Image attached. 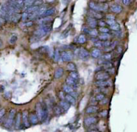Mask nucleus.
Returning a JSON list of instances; mask_svg holds the SVG:
<instances>
[{
  "label": "nucleus",
  "instance_id": "obj_1",
  "mask_svg": "<svg viewBox=\"0 0 137 132\" xmlns=\"http://www.w3.org/2000/svg\"><path fill=\"white\" fill-rule=\"evenodd\" d=\"M89 7L92 10L96 11L97 12L100 11H106L108 9V5L107 3H95L94 1L89 2Z\"/></svg>",
  "mask_w": 137,
  "mask_h": 132
},
{
  "label": "nucleus",
  "instance_id": "obj_2",
  "mask_svg": "<svg viewBox=\"0 0 137 132\" xmlns=\"http://www.w3.org/2000/svg\"><path fill=\"white\" fill-rule=\"evenodd\" d=\"M52 30V27L51 25H43L41 26L38 30L35 31L34 32V36L36 37L37 38H40L41 37H43L45 36L46 34L49 33Z\"/></svg>",
  "mask_w": 137,
  "mask_h": 132
},
{
  "label": "nucleus",
  "instance_id": "obj_3",
  "mask_svg": "<svg viewBox=\"0 0 137 132\" xmlns=\"http://www.w3.org/2000/svg\"><path fill=\"white\" fill-rule=\"evenodd\" d=\"M15 110L12 109L10 111V113H9V115H8V118L6 120V122L5 123V127H7V128H10L13 123H14V117H15Z\"/></svg>",
  "mask_w": 137,
  "mask_h": 132
},
{
  "label": "nucleus",
  "instance_id": "obj_4",
  "mask_svg": "<svg viewBox=\"0 0 137 132\" xmlns=\"http://www.w3.org/2000/svg\"><path fill=\"white\" fill-rule=\"evenodd\" d=\"M110 74L106 71H98L95 75V79L96 81H107L110 78Z\"/></svg>",
  "mask_w": 137,
  "mask_h": 132
},
{
  "label": "nucleus",
  "instance_id": "obj_5",
  "mask_svg": "<svg viewBox=\"0 0 137 132\" xmlns=\"http://www.w3.org/2000/svg\"><path fill=\"white\" fill-rule=\"evenodd\" d=\"M73 53L71 51H63L61 54V60L63 62H69L71 61L73 58Z\"/></svg>",
  "mask_w": 137,
  "mask_h": 132
},
{
  "label": "nucleus",
  "instance_id": "obj_6",
  "mask_svg": "<svg viewBox=\"0 0 137 132\" xmlns=\"http://www.w3.org/2000/svg\"><path fill=\"white\" fill-rule=\"evenodd\" d=\"M36 116L38 118V120L42 121V117H43V109L42 104L40 103H38L36 105Z\"/></svg>",
  "mask_w": 137,
  "mask_h": 132
},
{
  "label": "nucleus",
  "instance_id": "obj_7",
  "mask_svg": "<svg viewBox=\"0 0 137 132\" xmlns=\"http://www.w3.org/2000/svg\"><path fill=\"white\" fill-rule=\"evenodd\" d=\"M22 119L23 122V125L25 127H28L30 126V122L28 121V111L24 110L22 113Z\"/></svg>",
  "mask_w": 137,
  "mask_h": 132
},
{
  "label": "nucleus",
  "instance_id": "obj_8",
  "mask_svg": "<svg viewBox=\"0 0 137 132\" xmlns=\"http://www.w3.org/2000/svg\"><path fill=\"white\" fill-rule=\"evenodd\" d=\"M97 122V118L95 117H87L84 119V124L87 127L91 126Z\"/></svg>",
  "mask_w": 137,
  "mask_h": 132
},
{
  "label": "nucleus",
  "instance_id": "obj_9",
  "mask_svg": "<svg viewBox=\"0 0 137 132\" xmlns=\"http://www.w3.org/2000/svg\"><path fill=\"white\" fill-rule=\"evenodd\" d=\"M79 57L81 58V59H86L89 56V52L86 49L83 48H81V49L79 50Z\"/></svg>",
  "mask_w": 137,
  "mask_h": 132
},
{
  "label": "nucleus",
  "instance_id": "obj_10",
  "mask_svg": "<svg viewBox=\"0 0 137 132\" xmlns=\"http://www.w3.org/2000/svg\"><path fill=\"white\" fill-rule=\"evenodd\" d=\"M21 120H22V114L19 112L15 115V128L16 129H20L21 125Z\"/></svg>",
  "mask_w": 137,
  "mask_h": 132
},
{
  "label": "nucleus",
  "instance_id": "obj_11",
  "mask_svg": "<svg viewBox=\"0 0 137 132\" xmlns=\"http://www.w3.org/2000/svg\"><path fill=\"white\" fill-rule=\"evenodd\" d=\"M89 17H91V18H93L94 19H101L102 18V15L101 14H100L99 12L97 11H93L91 10L89 11Z\"/></svg>",
  "mask_w": 137,
  "mask_h": 132
},
{
  "label": "nucleus",
  "instance_id": "obj_12",
  "mask_svg": "<svg viewBox=\"0 0 137 132\" xmlns=\"http://www.w3.org/2000/svg\"><path fill=\"white\" fill-rule=\"evenodd\" d=\"M87 23L89 25V27H91L92 28H95L97 25V21L96 19L91 18V17H88L87 18Z\"/></svg>",
  "mask_w": 137,
  "mask_h": 132
},
{
  "label": "nucleus",
  "instance_id": "obj_13",
  "mask_svg": "<svg viewBox=\"0 0 137 132\" xmlns=\"http://www.w3.org/2000/svg\"><path fill=\"white\" fill-rule=\"evenodd\" d=\"M101 62H99V64H101L102 66L104 68H106V70L110 69L113 68V64L112 62H110V61H100Z\"/></svg>",
  "mask_w": 137,
  "mask_h": 132
},
{
  "label": "nucleus",
  "instance_id": "obj_14",
  "mask_svg": "<svg viewBox=\"0 0 137 132\" xmlns=\"http://www.w3.org/2000/svg\"><path fill=\"white\" fill-rule=\"evenodd\" d=\"M95 85L100 87H105L111 85V83L108 81H96L95 82Z\"/></svg>",
  "mask_w": 137,
  "mask_h": 132
},
{
  "label": "nucleus",
  "instance_id": "obj_15",
  "mask_svg": "<svg viewBox=\"0 0 137 132\" xmlns=\"http://www.w3.org/2000/svg\"><path fill=\"white\" fill-rule=\"evenodd\" d=\"M65 99L66 101L67 102V103H69L70 105H75V103H76V99H75V97H73V96H71V95H69V94L65 95Z\"/></svg>",
  "mask_w": 137,
  "mask_h": 132
},
{
  "label": "nucleus",
  "instance_id": "obj_16",
  "mask_svg": "<svg viewBox=\"0 0 137 132\" xmlns=\"http://www.w3.org/2000/svg\"><path fill=\"white\" fill-rule=\"evenodd\" d=\"M99 109H100L99 107H97L96 105H91V106H89V107L87 108L85 112L88 114L94 113H96L99 110Z\"/></svg>",
  "mask_w": 137,
  "mask_h": 132
},
{
  "label": "nucleus",
  "instance_id": "obj_17",
  "mask_svg": "<svg viewBox=\"0 0 137 132\" xmlns=\"http://www.w3.org/2000/svg\"><path fill=\"white\" fill-rule=\"evenodd\" d=\"M59 104H60V107L63 109V111H67L71 106V105L69 103H67L66 101H63V100L61 101Z\"/></svg>",
  "mask_w": 137,
  "mask_h": 132
},
{
  "label": "nucleus",
  "instance_id": "obj_18",
  "mask_svg": "<svg viewBox=\"0 0 137 132\" xmlns=\"http://www.w3.org/2000/svg\"><path fill=\"white\" fill-rule=\"evenodd\" d=\"M110 10L113 11L114 13H116V14H119L120 13L122 10V7L119 5H117V4H114L110 7Z\"/></svg>",
  "mask_w": 137,
  "mask_h": 132
},
{
  "label": "nucleus",
  "instance_id": "obj_19",
  "mask_svg": "<svg viewBox=\"0 0 137 132\" xmlns=\"http://www.w3.org/2000/svg\"><path fill=\"white\" fill-rule=\"evenodd\" d=\"M66 82L67 84L69 86H76L77 84V81L73 79V78H71L70 76H68L66 78Z\"/></svg>",
  "mask_w": 137,
  "mask_h": 132
},
{
  "label": "nucleus",
  "instance_id": "obj_20",
  "mask_svg": "<svg viewBox=\"0 0 137 132\" xmlns=\"http://www.w3.org/2000/svg\"><path fill=\"white\" fill-rule=\"evenodd\" d=\"M38 9H39L38 6L32 5V6L30 7H28V8L26 9L25 12L28 13V14H31V13H36V12L38 11Z\"/></svg>",
  "mask_w": 137,
  "mask_h": 132
},
{
  "label": "nucleus",
  "instance_id": "obj_21",
  "mask_svg": "<svg viewBox=\"0 0 137 132\" xmlns=\"http://www.w3.org/2000/svg\"><path fill=\"white\" fill-rule=\"evenodd\" d=\"M64 72V70L62 68H56V71L55 72V78H59L63 76Z\"/></svg>",
  "mask_w": 137,
  "mask_h": 132
},
{
  "label": "nucleus",
  "instance_id": "obj_22",
  "mask_svg": "<svg viewBox=\"0 0 137 132\" xmlns=\"http://www.w3.org/2000/svg\"><path fill=\"white\" fill-rule=\"evenodd\" d=\"M22 18V15H20V14L17 13V14H14L12 15V19L11 21L14 22V23H18L19 21L20 20V19Z\"/></svg>",
  "mask_w": 137,
  "mask_h": 132
},
{
  "label": "nucleus",
  "instance_id": "obj_23",
  "mask_svg": "<svg viewBox=\"0 0 137 132\" xmlns=\"http://www.w3.org/2000/svg\"><path fill=\"white\" fill-rule=\"evenodd\" d=\"M91 56H93V58H97L101 56V52L98 48H95L91 52Z\"/></svg>",
  "mask_w": 137,
  "mask_h": 132
},
{
  "label": "nucleus",
  "instance_id": "obj_24",
  "mask_svg": "<svg viewBox=\"0 0 137 132\" xmlns=\"http://www.w3.org/2000/svg\"><path fill=\"white\" fill-rule=\"evenodd\" d=\"M30 121L32 124H34L35 125L36 124L38 121V118L36 116V115L35 114H33L32 113L30 115Z\"/></svg>",
  "mask_w": 137,
  "mask_h": 132
},
{
  "label": "nucleus",
  "instance_id": "obj_25",
  "mask_svg": "<svg viewBox=\"0 0 137 132\" xmlns=\"http://www.w3.org/2000/svg\"><path fill=\"white\" fill-rule=\"evenodd\" d=\"M42 109H43V117L42 119V121H44L48 116V107L44 104L42 105Z\"/></svg>",
  "mask_w": 137,
  "mask_h": 132
},
{
  "label": "nucleus",
  "instance_id": "obj_26",
  "mask_svg": "<svg viewBox=\"0 0 137 132\" xmlns=\"http://www.w3.org/2000/svg\"><path fill=\"white\" fill-rule=\"evenodd\" d=\"M63 91L67 93H68V94H71V93H73V89L72 88V86H69V85H63Z\"/></svg>",
  "mask_w": 137,
  "mask_h": 132
},
{
  "label": "nucleus",
  "instance_id": "obj_27",
  "mask_svg": "<svg viewBox=\"0 0 137 132\" xmlns=\"http://www.w3.org/2000/svg\"><path fill=\"white\" fill-rule=\"evenodd\" d=\"M47 10V9H46V6H42L41 7H39V9H38V10L37 11V15H39V16H41V15H44V14L46 13V11Z\"/></svg>",
  "mask_w": 137,
  "mask_h": 132
},
{
  "label": "nucleus",
  "instance_id": "obj_28",
  "mask_svg": "<svg viewBox=\"0 0 137 132\" xmlns=\"http://www.w3.org/2000/svg\"><path fill=\"white\" fill-rule=\"evenodd\" d=\"M67 68L68 70H69L71 71H76V65L73 62H69L68 64L67 65Z\"/></svg>",
  "mask_w": 137,
  "mask_h": 132
},
{
  "label": "nucleus",
  "instance_id": "obj_29",
  "mask_svg": "<svg viewBox=\"0 0 137 132\" xmlns=\"http://www.w3.org/2000/svg\"><path fill=\"white\" fill-rule=\"evenodd\" d=\"M34 0H26V1H24V7H26V9H27V8L30 7L31 6L34 5Z\"/></svg>",
  "mask_w": 137,
  "mask_h": 132
},
{
  "label": "nucleus",
  "instance_id": "obj_30",
  "mask_svg": "<svg viewBox=\"0 0 137 132\" xmlns=\"http://www.w3.org/2000/svg\"><path fill=\"white\" fill-rule=\"evenodd\" d=\"M110 35L107 33V34H102L101 35L99 36V38L100 40H101L102 41H107L108 39H110Z\"/></svg>",
  "mask_w": 137,
  "mask_h": 132
},
{
  "label": "nucleus",
  "instance_id": "obj_31",
  "mask_svg": "<svg viewBox=\"0 0 137 132\" xmlns=\"http://www.w3.org/2000/svg\"><path fill=\"white\" fill-rule=\"evenodd\" d=\"M61 58V54L59 50L56 49L54 52V60L55 62H59V59Z\"/></svg>",
  "mask_w": 137,
  "mask_h": 132
},
{
  "label": "nucleus",
  "instance_id": "obj_32",
  "mask_svg": "<svg viewBox=\"0 0 137 132\" xmlns=\"http://www.w3.org/2000/svg\"><path fill=\"white\" fill-rule=\"evenodd\" d=\"M69 76L73 78V79L77 81L79 78V75L78 74V72H77L76 71H72L69 73Z\"/></svg>",
  "mask_w": 137,
  "mask_h": 132
},
{
  "label": "nucleus",
  "instance_id": "obj_33",
  "mask_svg": "<svg viewBox=\"0 0 137 132\" xmlns=\"http://www.w3.org/2000/svg\"><path fill=\"white\" fill-rule=\"evenodd\" d=\"M86 42V37L84 34H81L78 37V42L79 44H83Z\"/></svg>",
  "mask_w": 137,
  "mask_h": 132
},
{
  "label": "nucleus",
  "instance_id": "obj_34",
  "mask_svg": "<svg viewBox=\"0 0 137 132\" xmlns=\"http://www.w3.org/2000/svg\"><path fill=\"white\" fill-rule=\"evenodd\" d=\"M54 112L56 115H59L63 113V109L59 106H55L54 107Z\"/></svg>",
  "mask_w": 137,
  "mask_h": 132
},
{
  "label": "nucleus",
  "instance_id": "obj_35",
  "mask_svg": "<svg viewBox=\"0 0 137 132\" xmlns=\"http://www.w3.org/2000/svg\"><path fill=\"white\" fill-rule=\"evenodd\" d=\"M87 34H89L91 36H97L98 35V31L96 29H91V30L89 29L88 32H87Z\"/></svg>",
  "mask_w": 137,
  "mask_h": 132
},
{
  "label": "nucleus",
  "instance_id": "obj_36",
  "mask_svg": "<svg viewBox=\"0 0 137 132\" xmlns=\"http://www.w3.org/2000/svg\"><path fill=\"white\" fill-rule=\"evenodd\" d=\"M104 99H105V95L102 93H99L97 94L96 97H95V99L97 101H102Z\"/></svg>",
  "mask_w": 137,
  "mask_h": 132
},
{
  "label": "nucleus",
  "instance_id": "obj_37",
  "mask_svg": "<svg viewBox=\"0 0 137 132\" xmlns=\"http://www.w3.org/2000/svg\"><path fill=\"white\" fill-rule=\"evenodd\" d=\"M55 8H51V9H48L47 10L46 13L44 14V16H50V15H52L54 13H55Z\"/></svg>",
  "mask_w": 137,
  "mask_h": 132
},
{
  "label": "nucleus",
  "instance_id": "obj_38",
  "mask_svg": "<svg viewBox=\"0 0 137 132\" xmlns=\"http://www.w3.org/2000/svg\"><path fill=\"white\" fill-rule=\"evenodd\" d=\"M110 28L112 29V30L114 31H119L120 30V24H118V23H116L115 24H114L112 26H110Z\"/></svg>",
  "mask_w": 137,
  "mask_h": 132
},
{
  "label": "nucleus",
  "instance_id": "obj_39",
  "mask_svg": "<svg viewBox=\"0 0 137 132\" xmlns=\"http://www.w3.org/2000/svg\"><path fill=\"white\" fill-rule=\"evenodd\" d=\"M102 58L106 61H110L111 58H112V54H110V53H106V54H104V55L102 56Z\"/></svg>",
  "mask_w": 137,
  "mask_h": 132
},
{
  "label": "nucleus",
  "instance_id": "obj_40",
  "mask_svg": "<svg viewBox=\"0 0 137 132\" xmlns=\"http://www.w3.org/2000/svg\"><path fill=\"white\" fill-rule=\"evenodd\" d=\"M17 40H18V37H17V36L13 35V36H11V38H10L9 42L11 44H15V42L17 41Z\"/></svg>",
  "mask_w": 137,
  "mask_h": 132
},
{
  "label": "nucleus",
  "instance_id": "obj_41",
  "mask_svg": "<svg viewBox=\"0 0 137 132\" xmlns=\"http://www.w3.org/2000/svg\"><path fill=\"white\" fill-rule=\"evenodd\" d=\"M116 42H114V43H112V44L109 46V47L105 48L104 49V50L105 51V52H109V51H111L112 50H113V49L114 48V47L116 46V45H115V44H116Z\"/></svg>",
  "mask_w": 137,
  "mask_h": 132
},
{
  "label": "nucleus",
  "instance_id": "obj_42",
  "mask_svg": "<svg viewBox=\"0 0 137 132\" xmlns=\"http://www.w3.org/2000/svg\"><path fill=\"white\" fill-rule=\"evenodd\" d=\"M70 27L69 28H67L63 32V34H62V37H63V38H65V37H67V36H68V34H69V32L70 31Z\"/></svg>",
  "mask_w": 137,
  "mask_h": 132
},
{
  "label": "nucleus",
  "instance_id": "obj_43",
  "mask_svg": "<svg viewBox=\"0 0 137 132\" xmlns=\"http://www.w3.org/2000/svg\"><path fill=\"white\" fill-rule=\"evenodd\" d=\"M94 46H96V47H97V48L102 47V46H103V42L100 40L96 41V42H95V43H94Z\"/></svg>",
  "mask_w": 137,
  "mask_h": 132
},
{
  "label": "nucleus",
  "instance_id": "obj_44",
  "mask_svg": "<svg viewBox=\"0 0 137 132\" xmlns=\"http://www.w3.org/2000/svg\"><path fill=\"white\" fill-rule=\"evenodd\" d=\"M100 31L102 32L103 34H107L110 32V30L107 28H106V27H103V28H100Z\"/></svg>",
  "mask_w": 137,
  "mask_h": 132
},
{
  "label": "nucleus",
  "instance_id": "obj_45",
  "mask_svg": "<svg viewBox=\"0 0 137 132\" xmlns=\"http://www.w3.org/2000/svg\"><path fill=\"white\" fill-rule=\"evenodd\" d=\"M103 42V46H104V47H109V46H110L111 44H112V43L110 42V41H102Z\"/></svg>",
  "mask_w": 137,
  "mask_h": 132
},
{
  "label": "nucleus",
  "instance_id": "obj_46",
  "mask_svg": "<svg viewBox=\"0 0 137 132\" xmlns=\"http://www.w3.org/2000/svg\"><path fill=\"white\" fill-rule=\"evenodd\" d=\"M28 14L26 13V12L23 13L22 15V20L25 21L26 20H28Z\"/></svg>",
  "mask_w": 137,
  "mask_h": 132
},
{
  "label": "nucleus",
  "instance_id": "obj_47",
  "mask_svg": "<svg viewBox=\"0 0 137 132\" xmlns=\"http://www.w3.org/2000/svg\"><path fill=\"white\" fill-rule=\"evenodd\" d=\"M106 24H107V25L112 26V25H113L114 24H115L116 22V21L115 20H107L106 21Z\"/></svg>",
  "mask_w": 137,
  "mask_h": 132
},
{
  "label": "nucleus",
  "instance_id": "obj_48",
  "mask_svg": "<svg viewBox=\"0 0 137 132\" xmlns=\"http://www.w3.org/2000/svg\"><path fill=\"white\" fill-rule=\"evenodd\" d=\"M97 24L100 26V28H103V27H105V25H106V23L105 21L100 20L99 21V22L97 23Z\"/></svg>",
  "mask_w": 137,
  "mask_h": 132
},
{
  "label": "nucleus",
  "instance_id": "obj_49",
  "mask_svg": "<svg viewBox=\"0 0 137 132\" xmlns=\"http://www.w3.org/2000/svg\"><path fill=\"white\" fill-rule=\"evenodd\" d=\"M107 20H115V17L114 15H112V14H107L106 15Z\"/></svg>",
  "mask_w": 137,
  "mask_h": 132
},
{
  "label": "nucleus",
  "instance_id": "obj_50",
  "mask_svg": "<svg viewBox=\"0 0 137 132\" xmlns=\"http://www.w3.org/2000/svg\"><path fill=\"white\" fill-rule=\"evenodd\" d=\"M42 1H41V0H37V1H34V5H36V6H39L41 5V4H42Z\"/></svg>",
  "mask_w": 137,
  "mask_h": 132
},
{
  "label": "nucleus",
  "instance_id": "obj_51",
  "mask_svg": "<svg viewBox=\"0 0 137 132\" xmlns=\"http://www.w3.org/2000/svg\"><path fill=\"white\" fill-rule=\"evenodd\" d=\"M5 109H1V110L0 111V119L4 116V115H5Z\"/></svg>",
  "mask_w": 137,
  "mask_h": 132
},
{
  "label": "nucleus",
  "instance_id": "obj_52",
  "mask_svg": "<svg viewBox=\"0 0 137 132\" xmlns=\"http://www.w3.org/2000/svg\"><path fill=\"white\" fill-rule=\"evenodd\" d=\"M108 101H109V99L107 98H105L102 101L100 102V105H105V104H106L107 103H108Z\"/></svg>",
  "mask_w": 137,
  "mask_h": 132
},
{
  "label": "nucleus",
  "instance_id": "obj_53",
  "mask_svg": "<svg viewBox=\"0 0 137 132\" xmlns=\"http://www.w3.org/2000/svg\"><path fill=\"white\" fill-rule=\"evenodd\" d=\"M107 113H108V112L107 110H104V111H103L100 113V115L102 116V117H106L107 115Z\"/></svg>",
  "mask_w": 137,
  "mask_h": 132
},
{
  "label": "nucleus",
  "instance_id": "obj_54",
  "mask_svg": "<svg viewBox=\"0 0 137 132\" xmlns=\"http://www.w3.org/2000/svg\"><path fill=\"white\" fill-rule=\"evenodd\" d=\"M33 25V21H27L26 23L24 25L26 26V27H30L32 25Z\"/></svg>",
  "mask_w": 137,
  "mask_h": 132
},
{
  "label": "nucleus",
  "instance_id": "obj_55",
  "mask_svg": "<svg viewBox=\"0 0 137 132\" xmlns=\"http://www.w3.org/2000/svg\"><path fill=\"white\" fill-rule=\"evenodd\" d=\"M122 3H123L124 5H128L130 3H131V1H130V0H123V1H122Z\"/></svg>",
  "mask_w": 137,
  "mask_h": 132
},
{
  "label": "nucleus",
  "instance_id": "obj_56",
  "mask_svg": "<svg viewBox=\"0 0 137 132\" xmlns=\"http://www.w3.org/2000/svg\"><path fill=\"white\" fill-rule=\"evenodd\" d=\"M114 72H115V70H114V68H110V69H107V72L108 74H110V73L114 74Z\"/></svg>",
  "mask_w": 137,
  "mask_h": 132
},
{
  "label": "nucleus",
  "instance_id": "obj_57",
  "mask_svg": "<svg viewBox=\"0 0 137 132\" xmlns=\"http://www.w3.org/2000/svg\"><path fill=\"white\" fill-rule=\"evenodd\" d=\"M4 21H5V20H4L2 18H1V17H0V28H1V24H2Z\"/></svg>",
  "mask_w": 137,
  "mask_h": 132
},
{
  "label": "nucleus",
  "instance_id": "obj_58",
  "mask_svg": "<svg viewBox=\"0 0 137 132\" xmlns=\"http://www.w3.org/2000/svg\"><path fill=\"white\" fill-rule=\"evenodd\" d=\"M89 132H99V131H97V130H96V129H91V130H90Z\"/></svg>",
  "mask_w": 137,
  "mask_h": 132
},
{
  "label": "nucleus",
  "instance_id": "obj_59",
  "mask_svg": "<svg viewBox=\"0 0 137 132\" xmlns=\"http://www.w3.org/2000/svg\"><path fill=\"white\" fill-rule=\"evenodd\" d=\"M2 46H3V42H2V41L0 40V48Z\"/></svg>",
  "mask_w": 137,
  "mask_h": 132
},
{
  "label": "nucleus",
  "instance_id": "obj_60",
  "mask_svg": "<svg viewBox=\"0 0 137 132\" xmlns=\"http://www.w3.org/2000/svg\"><path fill=\"white\" fill-rule=\"evenodd\" d=\"M1 110V107H0V111Z\"/></svg>",
  "mask_w": 137,
  "mask_h": 132
}]
</instances>
